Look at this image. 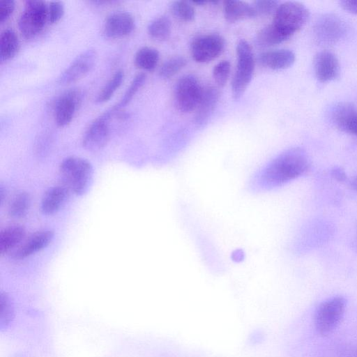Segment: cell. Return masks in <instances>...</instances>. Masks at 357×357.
I'll use <instances>...</instances> for the list:
<instances>
[{
    "instance_id": "d590c367",
    "label": "cell",
    "mask_w": 357,
    "mask_h": 357,
    "mask_svg": "<svg viewBox=\"0 0 357 357\" xmlns=\"http://www.w3.org/2000/svg\"><path fill=\"white\" fill-rule=\"evenodd\" d=\"M340 4L344 10L357 15V0H343L340 2Z\"/></svg>"
},
{
    "instance_id": "4316f807",
    "label": "cell",
    "mask_w": 357,
    "mask_h": 357,
    "mask_svg": "<svg viewBox=\"0 0 357 357\" xmlns=\"http://www.w3.org/2000/svg\"><path fill=\"white\" fill-rule=\"evenodd\" d=\"M124 78V73L122 70H118L101 89L96 97L98 102L108 101L121 85Z\"/></svg>"
},
{
    "instance_id": "8fae6325",
    "label": "cell",
    "mask_w": 357,
    "mask_h": 357,
    "mask_svg": "<svg viewBox=\"0 0 357 357\" xmlns=\"http://www.w3.org/2000/svg\"><path fill=\"white\" fill-rule=\"evenodd\" d=\"M82 101V93L77 89H71L61 94L54 104V119L56 125L64 127L73 120Z\"/></svg>"
},
{
    "instance_id": "e575fe53",
    "label": "cell",
    "mask_w": 357,
    "mask_h": 357,
    "mask_svg": "<svg viewBox=\"0 0 357 357\" xmlns=\"http://www.w3.org/2000/svg\"><path fill=\"white\" fill-rule=\"evenodd\" d=\"M15 1L3 0L0 2V22L6 20L15 9Z\"/></svg>"
},
{
    "instance_id": "44dd1931",
    "label": "cell",
    "mask_w": 357,
    "mask_h": 357,
    "mask_svg": "<svg viewBox=\"0 0 357 357\" xmlns=\"http://www.w3.org/2000/svg\"><path fill=\"white\" fill-rule=\"evenodd\" d=\"M26 231L20 225H10L0 233V254L3 255L20 243L25 236Z\"/></svg>"
},
{
    "instance_id": "2e32d148",
    "label": "cell",
    "mask_w": 357,
    "mask_h": 357,
    "mask_svg": "<svg viewBox=\"0 0 357 357\" xmlns=\"http://www.w3.org/2000/svg\"><path fill=\"white\" fill-rule=\"evenodd\" d=\"M218 87L208 86L203 88L202 94L196 107L195 123L199 128L205 126L212 116L220 98Z\"/></svg>"
},
{
    "instance_id": "836d02e7",
    "label": "cell",
    "mask_w": 357,
    "mask_h": 357,
    "mask_svg": "<svg viewBox=\"0 0 357 357\" xmlns=\"http://www.w3.org/2000/svg\"><path fill=\"white\" fill-rule=\"evenodd\" d=\"M64 6L61 1H54L47 6V21L52 24L57 22L63 15Z\"/></svg>"
},
{
    "instance_id": "603a6c76",
    "label": "cell",
    "mask_w": 357,
    "mask_h": 357,
    "mask_svg": "<svg viewBox=\"0 0 357 357\" xmlns=\"http://www.w3.org/2000/svg\"><path fill=\"white\" fill-rule=\"evenodd\" d=\"M159 61L158 51L151 47H143L135 55V64L142 70L151 71L157 66Z\"/></svg>"
},
{
    "instance_id": "83f0119b",
    "label": "cell",
    "mask_w": 357,
    "mask_h": 357,
    "mask_svg": "<svg viewBox=\"0 0 357 357\" xmlns=\"http://www.w3.org/2000/svg\"><path fill=\"white\" fill-rule=\"evenodd\" d=\"M14 319V307L10 296L6 292L0 294V330L7 329Z\"/></svg>"
},
{
    "instance_id": "277c9868",
    "label": "cell",
    "mask_w": 357,
    "mask_h": 357,
    "mask_svg": "<svg viewBox=\"0 0 357 357\" xmlns=\"http://www.w3.org/2000/svg\"><path fill=\"white\" fill-rule=\"evenodd\" d=\"M237 64L232 81L233 98L239 100L250 84L255 70L252 49L248 41L241 39L236 46Z\"/></svg>"
},
{
    "instance_id": "6da1fadb",
    "label": "cell",
    "mask_w": 357,
    "mask_h": 357,
    "mask_svg": "<svg viewBox=\"0 0 357 357\" xmlns=\"http://www.w3.org/2000/svg\"><path fill=\"white\" fill-rule=\"evenodd\" d=\"M310 167V160L302 148L287 149L268 162L253 180L256 188L270 190L282 186L305 174Z\"/></svg>"
},
{
    "instance_id": "8d00e7d4",
    "label": "cell",
    "mask_w": 357,
    "mask_h": 357,
    "mask_svg": "<svg viewBox=\"0 0 357 357\" xmlns=\"http://www.w3.org/2000/svg\"><path fill=\"white\" fill-rule=\"evenodd\" d=\"M332 177L339 182H344L347 179V174L344 169L339 167H333L331 169Z\"/></svg>"
},
{
    "instance_id": "ba28073f",
    "label": "cell",
    "mask_w": 357,
    "mask_h": 357,
    "mask_svg": "<svg viewBox=\"0 0 357 357\" xmlns=\"http://www.w3.org/2000/svg\"><path fill=\"white\" fill-rule=\"evenodd\" d=\"M225 40L219 34L197 36L190 45V53L197 63H207L217 58L223 51Z\"/></svg>"
},
{
    "instance_id": "4fadbf2b",
    "label": "cell",
    "mask_w": 357,
    "mask_h": 357,
    "mask_svg": "<svg viewBox=\"0 0 357 357\" xmlns=\"http://www.w3.org/2000/svg\"><path fill=\"white\" fill-rule=\"evenodd\" d=\"M314 71L317 79L322 83L335 79L340 75L339 60L333 52L322 50L314 59Z\"/></svg>"
},
{
    "instance_id": "5bb4252c",
    "label": "cell",
    "mask_w": 357,
    "mask_h": 357,
    "mask_svg": "<svg viewBox=\"0 0 357 357\" xmlns=\"http://www.w3.org/2000/svg\"><path fill=\"white\" fill-rule=\"evenodd\" d=\"M331 119L340 130L357 137V108L354 105L338 102L332 109Z\"/></svg>"
},
{
    "instance_id": "f546056e",
    "label": "cell",
    "mask_w": 357,
    "mask_h": 357,
    "mask_svg": "<svg viewBox=\"0 0 357 357\" xmlns=\"http://www.w3.org/2000/svg\"><path fill=\"white\" fill-rule=\"evenodd\" d=\"M146 79V76L144 73H141L137 74L132 80L129 87L127 89L121 100L112 109L117 112L119 109L129 103L137 91L144 85Z\"/></svg>"
},
{
    "instance_id": "d6a6232c",
    "label": "cell",
    "mask_w": 357,
    "mask_h": 357,
    "mask_svg": "<svg viewBox=\"0 0 357 357\" xmlns=\"http://www.w3.org/2000/svg\"><path fill=\"white\" fill-rule=\"evenodd\" d=\"M279 2L273 0H258L253 3L257 14L269 15L274 13L279 6Z\"/></svg>"
},
{
    "instance_id": "7c38bea8",
    "label": "cell",
    "mask_w": 357,
    "mask_h": 357,
    "mask_svg": "<svg viewBox=\"0 0 357 357\" xmlns=\"http://www.w3.org/2000/svg\"><path fill=\"white\" fill-rule=\"evenodd\" d=\"M96 59L97 54L94 50L89 49L83 52L60 75L58 82L66 85L77 82L92 69Z\"/></svg>"
},
{
    "instance_id": "8992f818",
    "label": "cell",
    "mask_w": 357,
    "mask_h": 357,
    "mask_svg": "<svg viewBox=\"0 0 357 357\" xmlns=\"http://www.w3.org/2000/svg\"><path fill=\"white\" fill-rule=\"evenodd\" d=\"M47 20V6L41 0L26 1L18 20V27L26 38L35 37L43 29Z\"/></svg>"
},
{
    "instance_id": "d4e9b609",
    "label": "cell",
    "mask_w": 357,
    "mask_h": 357,
    "mask_svg": "<svg viewBox=\"0 0 357 357\" xmlns=\"http://www.w3.org/2000/svg\"><path fill=\"white\" fill-rule=\"evenodd\" d=\"M256 40L261 47H271L283 43L287 38L271 24L258 31Z\"/></svg>"
},
{
    "instance_id": "7402d4cb",
    "label": "cell",
    "mask_w": 357,
    "mask_h": 357,
    "mask_svg": "<svg viewBox=\"0 0 357 357\" xmlns=\"http://www.w3.org/2000/svg\"><path fill=\"white\" fill-rule=\"evenodd\" d=\"M20 48V42L12 29L3 30L0 36V60L8 61L15 56Z\"/></svg>"
},
{
    "instance_id": "4dcf8cb0",
    "label": "cell",
    "mask_w": 357,
    "mask_h": 357,
    "mask_svg": "<svg viewBox=\"0 0 357 357\" xmlns=\"http://www.w3.org/2000/svg\"><path fill=\"white\" fill-rule=\"evenodd\" d=\"M170 10L177 19L184 21H192L195 16V10L192 3L187 1H175L172 3Z\"/></svg>"
},
{
    "instance_id": "5b68a950",
    "label": "cell",
    "mask_w": 357,
    "mask_h": 357,
    "mask_svg": "<svg viewBox=\"0 0 357 357\" xmlns=\"http://www.w3.org/2000/svg\"><path fill=\"white\" fill-rule=\"evenodd\" d=\"M346 309V300L336 296L321 302L314 314V326L321 335L330 334L341 321Z\"/></svg>"
},
{
    "instance_id": "484cf974",
    "label": "cell",
    "mask_w": 357,
    "mask_h": 357,
    "mask_svg": "<svg viewBox=\"0 0 357 357\" xmlns=\"http://www.w3.org/2000/svg\"><path fill=\"white\" fill-rule=\"evenodd\" d=\"M171 27L169 19L167 16H160L149 24L148 33L155 40H165L171 33Z\"/></svg>"
},
{
    "instance_id": "52a82bcc",
    "label": "cell",
    "mask_w": 357,
    "mask_h": 357,
    "mask_svg": "<svg viewBox=\"0 0 357 357\" xmlns=\"http://www.w3.org/2000/svg\"><path fill=\"white\" fill-rule=\"evenodd\" d=\"M203 91L199 80L192 75H185L176 83L174 101L176 108L181 112L188 113L195 109Z\"/></svg>"
},
{
    "instance_id": "ac0fdd59",
    "label": "cell",
    "mask_w": 357,
    "mask_h": 357,
    "mask_svg": "<svg viewBox=\"0 0 357 357\" xmlns=\"http://www.w3.org/2000/svg\"><path fill=\"white\" fill-rule=\"evenodd\" d=\"M295 60V54L287 49L271 50L259 55L260 63L274 70L287 69L294 63Z\"/></svg>"
},
{
    "instance_id": "9a60e30c",
    "label": "cell",
    "mask_w": 357,
    "mask_h": 357,
    "mask_svg": "<svg viewBox=\"0 0 357 357\" xmlns=\"http://www.w3.org/2000/svg\"><path fill=\"white\" fill-rule=\"evenodd\" d=\"M135 29L133 16L126 11L109 15L103 25L104 34L110 38H118L130 34Z\"/></svg>"
},
{
    "instance_id": "1f68e13d",
    "label": "cell",
    "mask_w": 357,
    "mask_h": 357,
    "mask_svg": "<svg viewBox=\"0 0 357 357\" xmlns=\"http://www.w3.org/2000/svg\"><path fill=\"white\" fill-rule=\"evenodd\" d=\"M231 65L227 60L218 63L213 69V77L218 87L225 85L230 75Z\"/></svg>"
},
{
    "instance_id": "f35d334b",
    "label": "cell",
    "mask_w": 357,
    "mask_h": 357,
    "mask_svg": "<svg viewBox=\"0 0 357 357\" xmlns=\"http://www.w3.org/2000/svg\"><path fill=\"white\" fill-rule=\"evenodd\" d=\"M350 185L352 189L357 191V176H356L350 182Z\"/></svg>"
},
{
    "instance_id": "cb8c5ba5",
    "label": "cell",
    "mask_w": 357,
    "mask_h": 357,
    "mask_svg": "<svg viewBox=\"0 0 357 357\" xmlns=\"http://www.w3.org/2000/svg\"><path fill=\"white\" fill-rule=\"evenodd\" d=\"M31 205V197L25 191H20L15 195L9 204L8 215L13 218L24 217L28 212Z\"/></svg>"
},
{
    "instance_id": "ffe728a7",
    "label": "cell",
    "mask_w": 357,
    "mask_h": 357,
    "mask_svg": "<svg viewBox=\"0 0 357 357\" xmlns=\"http://www.w3.org/2000/svg\"><path fill=\"white\" fill-rule=\"evenodd\" d=\"M69 190L63 185L50 188L41 201V211L44 214L52 215L58 211L65 203Z\"/></svg>"
},
{
    "instance_id": "d6986e66",
    "label": "cell",
    "mask_w": 357,
    "mask_h": 357,
    "mask_svg": "<svg viewBox=\"0 0 357 357\" xmlns=\"http://www.w3.org/2000/svg\"><path fill=\"white\" fill-rule=\"evenodd\" d=\"M223 13L225 20L231 23L257 15L252 5L238 0L225 1L223 3Z\"/></svg>"
},
{
    "instance_id": "3957f363",
    "label": "cell",
    "mask_w": 357,
    "mask_h": 357,
    "mask_svg": "<svg viewBox=\"0 0 357 357\" xmlns=\"http://www.w3.org/2000/svg\"><path fill=\"white\" fill-rule=\"evenodd\" d=\"M310 11L298 1H285L274 13L272 24L287 40L300 31L308 20Z\"/></svg>"
},
{
    "instance_id": "f1b7e54d",
    "label": "cell",
    "mask_w": 357,
    "mask_h": 357,
    "mask_svg": "<svg viewBox=\"0 0 357 357\" xmlns=\"http://www.w3.org/2000/svg\"><path fill=\"white\" fill-rule=\"evenodd\" d=\"M187 64L185 58L176 56L169 58L160 66L159 75L164 79H169L176 75Z\"/></svg>"
},
{
    "instance_id": "9c48e42d",
    "label": "cell",
    "mask_w": 357,
    "mask_h": 357,
    "mask_svg": "<svg viewBox=\"0 0 357 357\" xmlns=\"http://www.w3.org/2000/svg\"><path fill=\"white\" fill-rule=\"evenodd\" d=\"M345 31V24L338 16L327 14L319 17L316 22L314 36L318 43L331 45L343 37Z\"/></svg>"
},
{
    "instance_id": "30bf717a",
    "label": "cell",
    "mask_w": 357,
    "mask_h": 357,
    "mask_svg": "<svg viewBox=\"0 0 357 357\" xmlns=\"http://www.w3.org/2000/svg\"><path fill=\"white\" fill-rule=\"evenodd\" d=\"M112 115L108 111L90 124L82 138V146L86 150L98 151L107 144L110 137L109 120Z\"/></svg>"
},
{
    "instance_id": "74e56055",
    "label": "cell",
    "mask_w": 357,
    "mask_h": 357,
    "mask_svg": "<svg viewBox=\"0 0 357 357\" xmlns=\"http://www.w3.org/2000/svg\"><path fill=\"white\" fill-rule=\"evenodd\" d=\"M0 187V203L2 204L3 199L6 197V190H4L2 185H1Z\"/></svg>"
},
{
    "instance_id": "7a4b0ae2",
    "label": "cell",
    "mask_w": 357,
    "mask_h": 357,
    "mask_svg": "<svg viewBox=\"0 0 357 357\" xmlns=\"http://www.w3.org/2000/svg\"><path fill=\"white\" fill-rule=\"evenodd\" d=\"M63 185L77 195L85 194L91 185L93 167L87 160L76 156L65 158L59 166Z\"/></svg>"
},
{
    "instance_id": "e0dca14e",
    "label": "cell",
    "mask_w": 357,
    "mask_h": 357,
    "mask_svg": "<svg viewBox=\"0 0 357 357\" xmlns=\"http://www.w3.org/2000/svg\"><path fill=\"white\" fill-rule=\"evenodd\" d=\"M54 238V232L50 229H43L35 232L15 252L13 257L22 259L47 247Z\"/></svg>"
}]
</instances>
